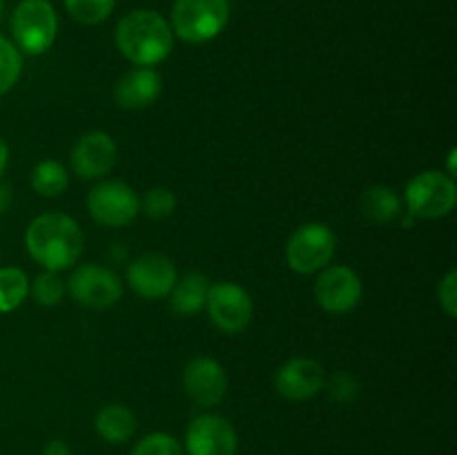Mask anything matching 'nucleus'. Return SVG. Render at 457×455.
I'll list each match as a JSON object with an SVG mask.
<instances>
[{
    "label": "nucleus",
    "instance_id": "f257e3e1",
    "mask_svg": "<svg viewBox=\"0 0 457 455\" xmlns=\"http://www.w3.org/2000/svg\"><path fill=\"white\" fill-rule=\"evenodd\" d=\"M25 248L45 270L61 272L79 263L85 248V235L70 214L45 212L27 228Z\"/></svg>",
    "mask_w": 457,
    "mask_h": 455
},
{
    "label": "nucleus",
    "instance_id": "f03ea898",
    "mask_svg": "<svg viewBox=\"0 0 457 455\" xmlns=\"http://www.w3.org/2000/svg\"><path fill=\"white\" fill-rule=\"evenodd\" d=\"M119 52L137 67L159 65L172 52V27L152 9H134L125 13L114 31Z\"/></svg>",
    "mask_w": 457,
    "mask_h": 455
},
{
    "label": "nucleus",
    "instance_id": "7ed1b4c3",
    "mask_svg": "<svg viewBox=\"0 0 457 455\" xmlns=\"http://www.w3.org/2000/svg\"><path fill=\"white\" fill-rule=\"evenodd\" d=\"M58 34L56 9L49 0H21L12 16V36L18 52L40 56Z\"/></svg>",
    "mask_w": 457,
    "mask_h": 455
},
{
    "label": "nucleus",
    "instance_id": "20e7f679",
    "mask_svg": "<svg viewBox=\"0 0 457 455\" xmlns=\"http://www.w3.org/2000/svg\"><path fill=\"white\" fill-rule=\"evenodd\" d=\"M230 21L228 0H177L172 7V31L192 45L208 43Z\"/></svg>",
    "mask_w": 457,
    "mask_h": 455
},
{
    "label": "nucleus",
    "instance_id": "39448f33",
    "mask_svg": "<svg viewBox=\"0 0 457 455\" xmlns=\"http://www.w3.org/2000/svg\"><path fill=\"white\" fill-rule=\"evenodd\" d=\"M406 210L415 219H440L451 214L457 201L455 178L440 170H424L415 174L404 192Z\"/></svg>",
    "mask_w": 457,
    "mask_h": 455
},
{
    "label": "nucleus",
    "instance_id": "423d86ee",
    "mask_svg": "<svg viewBox=\"0 0 457 455\" xmlns=\"http://www.w3.org/2000/svg\"><path fill=\"white\" fill-rule=\"evenodd\" d=\"M335 248L337 236L326 223H303L286 244V261L299 275H315L333 261Z\"/></svg>",
    "mask_w": 457,
    "mask_h": 455
},
{
    "label": "nucleus",
    "instance_id": "0eeeda50",
    "mask_svg": "<svg viewBox=\"0 0 457 455\" xmlns=\"http://www.w3.org/2000/svg\"><path fill=\"white\" fill-rule=\"evenodd\" d=\"M208 317L221 333L237 335L245 330L253 321V299L248 290L241 288L235 281H219L210 284L208 299H205Z\"/></svg>",
    "mask_w": 457,
    "mask_h": 455
},
{
    "label": "nucleus",
    "instance_id": "6e6552de",
    "mask_svg": "<svg viewBox=\"0 0 457 455\" xmlns=\"http://www.w3.org/2000/svg\"><path fill=\"white\" fill-rule=\"evenodd\" d=\"M87 210L105 228H123L141 212V199L123 181H101L87 194Z\"/></svg>",
    "mask_w": 457,
    "mask_h": 455
},
{
    "label": "nucleus",
    "instance_id": "1a4fd4ad",
    "mask_svg": "<svg viewBox=\"0 0 457 455\" xmlns=\"http://www.w3.org/2000/svg\"><path fill=\"white\" fill-rule=\"evenodd\" d=\"M71 299L85 308L103 310L114 306L123 294V284L114 270L98 263H83L67 279Z\"/></svg>",
    "mask_w": 457,
    "mask_h": 455
},
{
    "label": "nucleus",
    "instance_id": "9d476101",
    "mask_svg": "<svg viewBox=\"0 0 457 455\" xmlns=\"http://www.w3.org/2000/svg\"><path fill=\"white\" fill-rule=\"evenodd\" d=\"M239 435L232 422L223 415H196L186 428L183 453L186 455H237Z\"/></svg>",
    "mask_w": 457,
    "mask_h": 455
},
{
    "label": "nucleus",
    "instance_id": "9b49d317",
    "mask_svg": "<svg viewBox=\"0 0 457 455\" xmlns=\"http://www.w3.org/2000/svg\"><path fill=\"white\" fill-rule=\"evenodd\" d=\"M361 279L348 266H326L315 281V299L330 315H344L361 302Z\"/></svg>",
    "mask_w": 457,
    "mask_h": 455
},
{
    "label": "nucleus",
    "instance_id": "f8f14e48",
    "mask_svg": "<svg viewBox=\"0 0 457 455\" xmlns=\"http://www.w3.org/2000/svg\"><path fill=\"white\" fill-rule=\"evenodd\" d=\"M179 279L177 266L161 252H145L128 266V284L138 297L165 299Z\"/></svg>",
    "mask_w": 457,
    "mask_h": 455
},
{
    "label": "nucleus",
    "instance_id": "ddd939ff",
    "mask_svg": "<svg viewBox=\"0 0 457 455\" xmlns=\"http://www.w3.org/2000/svg\"><path fill=\"white\" fill-rule=\"evenodd\" d=\"M186 395L201 409H212L223 401L228 393V377L223 366L212 357L199 355L187 361L183 370Z\"/></svg>",
    "mask_w": 457,
    "mask_h": 455
},
{
    "label": "nucleus",
    "instance_id": "4468645a",
    "mask_svg": "<svg viewBox=\"0 0 457 455\" xmlns=\"http://www.w3.org/2000/svg\"><path fill=\"white\" fill-rule=\"evenodd\" d=\"M324 366L312 357H293L281 364L275 373V388L288 401L312 400L324 391Z\"/></svg>",
    "mask_w": 457,
    "mask_h": 455
},
{
    "label": "nucleus",
    "instance_id": "2eb2a0df",
    "mask_svg": "<svg viewBox=\"0 0 457 455\" xmlns=\"http://www.w3.org/2000/svg\"><path fill=\"white\" fill-rule=\"evenodd\" d=\"M119 159V147L107 132L94 129L83 134L71 150V170L80 178H101L112 172Z\"/></svg>",
    "mask_w": 457,
    "mask_h": 455
},
{
    "label": "nucleus",
    "instance_id": "dca6fc26",
    "mask_svg": "<svg viewBox=\"0 0 457 455\" xmlns=\"http://www.w3.org/2000/svg\"><path fill=\"white\" fill-rule=\"evenodd\" d=\"M163 89V79L152 67H134L114 85V101L123 110H145L154 105Z\"/></svg>",
    "mask_w": 457,
    "mask_h": 455
},
{
    "label": "nucleus",
    "instance_id": "f3484780",
    "mask_svg": "<svg viewBox=\"0 0 457 455\" xmlns=\"http://www.w3.org/2000/svg\"><path fill=\"white\" fill-rule=\"evenodd\" d=\"M137 415L132 409L123 404H107L94 418V428L98 437L105 440L107 444H125L137 433Z\"/></svg>",
    "mask_w": 457,
    "mask_h": 455
},
{
    "label": "nucleus",
    "instance_id": "a211bd4d",
    "mask_svg": "<svg viewBox=\"0 0 457 455\" xmlns=\"http://www.w3.org/2000/svg\"><path fill=\"white\" fill-rule=\"evenodd\" d=\"M210 281L208 277L201 272H187L181 279H177L172 293L168 294L172 310L177 315H196L205 308V299H208Z\"/></svg>",
    "mask_w": 457,
    "mask_h": 455
},
{
    "label": "nucleus",
    "instance_id": "6ab92c4d",
    "mask_svg": "<svg viewBox=\"0 0 457 455\" xmlns=\"http://www.w3.org/2000/svg\"><path fill=\"white\" fill-rule=\"evenodd\" d=\"M361 212L375 223H388L400 217L402 199L393 187L388 186H370L361 192Z\"/></svg>",
    "mask_w": 457,
    "mask_h": 455
},
{
    "label": "nucleus",
    "instance_id": "aec40b11",
    "mask_svg": "<svg viewBox=\"0 0 457 455\" xmlns=\"http://www.w3.org/2000/svg\"><path fill=\"white\" fill-rule=\"evenodd\" d=\"M70 186V172L58 161H40L31 172V187L40 196H58Z\"/></svg>",
    "mask_w": 457,
    "mask_h": 455
},
{
    "label": "nucleus",
    "instance_id": "412c9836",
    "mask_svg": "<svg viewBox=\"0 0 457 455\" xmlns=\"http://www.w3.org/2000/svg\"><path fill=\"white\" fill-rule=\"evenodd\" d=\"M29 294V279L21 268H0V312H12Z\"/></svg>",
    "mask_w": 457,
    "mask_h": 455
},
{
    "label": "nucleus",
    "instance_id": "4be33fe9",
    "mask_svg": "<svg viewBox=\"0 0 457 455\" xmlns=\"http://www.w3.org/2000/svg\"><path fill=\"white\" fill-rule=\"evenodd\" d=\"M116 0H65V9L80 25H101L112 16Z\"/></svg>",
    "mask_w": 457,
    "mask_h": 455
},
{
    "label": "nucleus",
    "instance_id": "5701e85b",
    "mask_svg": "<svg viewBox=\"0 0 457 455\" xmlns=\"http://www.w3.org/2000/svg\"><path fill=\"white\" fill-rule=\"evenodd\" d=\"M31 297L36 299L38 306H58L62 302V297H65V281H62V277L58 272L43 270L31 281Z\"/></svg>",
    "mask_w": 457,
    "mask_h": 455
},
{
    "label": "nucleus",
    "instance_id": "b1692460",
    "mask_svg": "<svg viewBox=\"0 0 457 455\" xmlns=\"http://www.w3.org/2000/svg\"><path fill=\"white\" fill-rule=\"evenodd\" d=\"M22 74V56L16 45L0 36V96L18 83Z\"/></svg>",
    "mask_w": 457,
    "mask_h": 455
},
{
    "label": "nucleus",
    "instance_id": "393cba45",
    "mask_svg": "<svg viewBox=\"0 0 457 455\" xmlns=\"http://www.w3.org/2000/svg\"><path fill=\"white\" fill-rule=\"evenodd\" d=\"M129 455H186L183 453V444L174 435L163 431L150 433V435L141 437L129 451Z\"/></svg>",
    "mask_w": 457,
    "mask_h": 455
},
{
    "label": "nucleus",
    "instance_id": "a878e982",
    "mask_svg": "<svg viewBox=\"0 0 457 455\" xmlns=\"http://www.w3.org/2000/svg\"><path fill=\"white\" fill-rule=\"evenodd\" d=\"M141 208L150 219H165L177 210V196L168 187H152L143 196Z\"/></svg>",
    "mask_w": 457,
    "mask_h": 455
},
{
    "label": "nucleus",
    "instance_id": "bb28decb",
    "mask_svg": "<svg viewBox=\"0 0 457 455\" xmlns=\"http://www.w3.org/2000/svg\"><path fill=\"white\" fill-rule=\"evenodd\" d=\"M324 388L339 404H348V401L357 400V395H360V382H357L355 375L346 373V370H337L330 377H326Z\"/></svg>",
    "mask_w": 457,
    "mask_h": 455
},
{
    "label": "nucleus",
    "instance_id": "cd10ccee",
    "mask_svg": "<svg viewBox=\"0 0 457 455\" xmlns=\"http://www.w3.org/2000/svg\"><path fill=\"white\" fill-rule=\"evenodd\" d=\"M437 299L446 315L457 317V270H449L437 285Z\"/></svg>",
    "mask_w": 457,
    "mask_h": 455
},
{
    "label": "nucleus",
    "instance_id": "c85d7f7f",
    "mask_svg": "<svg viewBox=\"0 0 457 455\" xmlns=\"http://www.w3.org/2000/svg\"><path fill=\"white\" fill-rule=\"evenodd\" d=\"M40 455H74V453H71V449H70V444H67V442L52 440V442H47V444L43 446Z\"/></svg>",
    "mask_w": 457,
    "mask_h": 455
},
{
    "label": "nucleus",
    "instance_id": "c756f323",
    "mask_svg": "<svg viewBox=\"0 0 457 455\" xmlns=\"http://www.w3.org/2000/svg\"><path fill=\"white\" fill-rule=\"evenodd\" d=\"M7 163H9V145L4 143V138L0 136V178H3L4 170H7Z\"/></svg>",
    "mask_w": 457,
    "mask_h": 455
},
{
    "label": "nucleus",
    "instance_id": "7c9ffc66",
    "mask_svg": "<svg viewBox=\"0 0 457 455\" xmlns=\"http://www.w3.org/2000/svg\"><path fill=\"white\" fill-rule=\"evenodd\" d=\"M9 203H12V190L4 183H0V212H4Z\"/></svg>",
    "mask_w": 457,
    "mask_h": 455
},
{
    "label": "nucleus",
    "instance_id": "2f4dec72",
    "mask_svg": "<svg viewBox=\"0 0 457 455\" xmlns=\"http://www.w3.org/2000/svg\"><path fill=\"white\" fill-rule=\"evenodd\" d=\"M0 12H3V0H0Z\"/></svg>",
    "mask_w": 457,
    "mask_h": 455
},
{
    "label": "nucleus",
    "instance_id": "473e14b6",
    "mask_svg": "<svg viewBox=\"0 0 457 455\" xmlns=\"http://www.w3.org/2000/svg\"><path fill=\"white\" fill-rule=\"evenodd\" d=\"M0 259H3V252H0Z\"/></svg>",
    "mask_w": 457,
    "mask_h": 455
}]
</instances>
